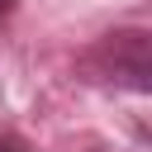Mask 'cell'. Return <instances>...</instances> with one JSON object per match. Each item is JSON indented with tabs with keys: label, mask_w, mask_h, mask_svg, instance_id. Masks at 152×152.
Instances as JSON below:
<instances>
[{
	"label": "cell",
	"mask_w": 152,
	"mask_h": 152,
	"mask_svg": "<svg viewBox=\"0 0 152 152\" xmlns=\"http://www.w3.org/2000/svg\"><path fill=\"white\" fill-rule=\"evenodd\" d=\"M86 71H95L100 81L128 86L138 95L152 90V52H147V33L142 28H119L104 33L90 52H86Z\"/></svg>",
	"instance_id": "1"
},
{
	"label": "cell",
	"mask_w": 152,
	"mask_h": 152,
	"mask_svg": "<svg viewBox=\"0 0 152 152\" xmlns=\"http://www.w3.org/2000/svg\"><path fill=\"white\" fill-rule=\"evenodd\" d=\"M0 152H24V142L19 138H0Z\"/></svg>",
	"instance_id": "2"
},
{
	"label": "cell",
	"mask_w": 152,
	"mask_h": 152,
	"mask_svg": "<svg viewBox=\"0 0 152 152\" xmlns=\"http://www.w3.org/2000/svg\"><path fill=\"white\" fill-rule=\"evenodd\" d=\"M14 10H19V0H0V24H5V19L14 14Z\"/></svg>",
	"instance_id": "3"
}]
</instances>
